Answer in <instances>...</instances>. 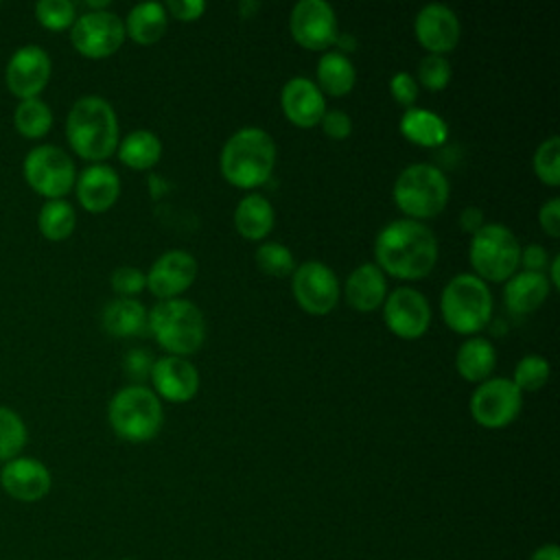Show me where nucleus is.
I'll return each mask as SVG.
<instances>
[{
  "instance_id": "7ed1b4c3",
  "label": "nucleus",
  "mask_w": 560,
  "mask_h": 560,
  "mask_svg": "<svg viewBox=\"0 0 560 560\" xmlns=\"http://www.w3.org/2000/svg\"><path fill=\"white\" fill-rule=\"evenodd\" d=\"M276 164V142L260 127L234 131L219 155L221 175L241 188H254L269 179Z\"/></svg>"
},
{
  "instance_id": "37998d69",
  "label": "nucleus",
  "mask_w": 560,
  "mask_h": 560,
  "mask_svg": "<svg viewBox=\"0 0 560 560\" xmlns=\"http://www.w3.org/2000/svg\"><path fill=\"white\" fill-rule=\"evenodd\" d=\"M538 221L542 225V230L549 236H558L560 234V199L551 197L547 199L540 210H538Z\"/></svg>"
},
{
  "instance_id": "3c124183",
  "label": "nucleus",
  "mask_w": 560,
  "mask_h": 560,
  "mask_svg": "<svg viewBox=\"0 0 560 560\" xmlns=\"http://www.w3.org/2000/svg\"><path fill=\"white\" fill-rule=\"evenodd\" d=\"M125 560H133V558H125Z\"/></svg>"
},
{
  "instance_id": "f3484780",
  "label": "nucleus",
  "mask_w": 560,
  "mask_h": 560,
  "mask_svg": "<svg viewBox=\"0 0 560 560\" xmlns=\"http://www.w3.org/2000/svg\"><path fill=\"white\" fill-rule=\"evenodd\" d=\"M144 276L151 293L168 300L192 284L197 276V260L186 249H168L153 260L151 269Z\"/></svg>"
},
{
  "instance_id": "de8ad7c7",
  "label": "nucleus",
  "mask_w": 560,
  "mask_h": 560,
  "mask_svg": "<svg viewBox=\"0 0 560 560\" xmlns=\"http://www.w3.org/2000/svg\"><path fill=\"white\" fill-rule=\"evenodd\" d=\"M529 560H560V549L558 545H542L532 553Z\"/></svg>"
},
{
  "instance_id": "c03bdc74",
  "label": "nucleus",
  "mask_w": 560,
  "mask_h": 560,
  "mask_svg": "<svg viewBox=\"0 0 560 560\" xmlns=\"http://www.w3.org/2000/svg\"><path fill=\"white\" fill-rule=\"evenodd\" d=\"M164 9L171 11L182 22H190L206 11V2L203 0H168Z\"/></svg>"
},
{
  "instance_id": "4c0bfd02",
  "label": "nucleus",
  "mask_w": 560,
  "mask_h": 560,
  "mask_svg": "<svg viewBox=\"0 0 560 560\" xmlns=\"http://www.w3.org/2000/svg\"><path fill=\"white\" fill-rule=\"evenodd\" d=\"M418 81L431 90H444L451 81V63L444 55H435V52H427L420 61H418Z\"/></svg>"
},
{
  "instance_id": "473e14b6",
  "label": "nucleus",
  "mask_w": 560,
  "mask_h": 560,
  "mask_svg": "<svg viewBox=\"0 0 560 560\" xmlns=\"http://www.w3.org/2000/svg\"><path fill=\"white\" fill-rule=\"evenodd\" d=\"M28 431L18 411L0 405V462H9L22 453Z\"/></svg>"
},
{
  "instance_id": "8fccbe9b",
  "label": "nucleus",
  "mask_w": 560,
  "mask_h": 560,
  "mask_svg": "<svg viewBox=\"0 0 560 560\" xmlns=\"http://www.w3.org/2000/svg\"><path fill=\"white\" fill-rule=\"evenodd\" d=\"M238 9H241V13H243L245 18H249V13L258 9V2H241V4H238Z\"/></svg>"
},
{
  "instance_id": "79ce46f5",
  "label": "nucleus",
  "mask_w": 560,
  "mask_h": 560,
  "mask_svg": "<svg viewBox=\"0 0 560 560\" xmlns=\"http://www.w3.org/2000/svg\"><path fill=\"white\" fill-rule=\"evenodd\" d=\"M319 122H322L324 131L335 140H343L352 131V120L343 109H326Z\"/></svg>"
},
{
  "instance_id": "a19ab883",
  "label": "nucleus",
  "mask_w": 560,
  "mask_h": 560,
  "mask_svg": "<svg viewBox=\"0 0 560 560\" xmlns=\"http://www.w3.org/2000/svg\"><path fill=\"white\" fill-rule=\"evenodd\" d=\"M389 92L396 103H400L405 109H409V107H413V103L418 98V81L413 74L400 70L389 79Z\"/></svg>"
},
{
  "instance_id": "9b49d317",
  "label": "nucleus",
  "mask_w": 560,
  "mask_h": 560,
  "mask_svg": "<svg viewBox=\"0 0 560 560\" xmlns=\"http://www.w3.org/2000/svg\"><path fill=\"white\" fill-rule=\"evenodd\" d=\"M523 407V392L512 383V378L488 376L481 381L470 396L472 418L488 429H499L510 424Z\"/></svg>"
},
{
  "instance_id": "2f4dec72",
  "label": "nucleus",
  "mask_w": 560,
  "mask_h": 560,
  "mask_svg": "<svg viewBox=\"0 0 560 560\" xmlns=\"http://www.w3.org/2000/svg\"><path fill=\"white\" fill-rule=\"evenodd\" d=\"M13 125L24 138H42L52 127V109L46 101L37 98H24L18 103L13 112Z\"/></svg>"
},
{
  "instance_id": "c756f323",
  "label": "nucleus",
  "mask_w": 560,
  "mask_h": 560,
  "mask_svg": "<svg viewBox=\"0 0 560 560\" xmlns=\"http://www.w3.org/2000/svg\"><path fill=\"white\" fill-rule=\"evenodd\" d=\"M118 158L131 168H149L153 166L162 155V142L160 138L149 129H136L129 131L118 142Z\"/></svg>"
},
{
  "instance_id": "dca6fc26",
  "label": "nucleus",
  "mask_w": 560,
  "mask_h": 560,
  "mask_svg": "<svg viewBox=\"0 0 560 560\" xmlns=\"http://www.w3.org/2000/svg\"><path fill=\"white\" fill-rule=\"evenodd\" d=\"M2 490L22 503H35L50 492L52 477L44 462L35 457H13L0 468Z\"/></svg>"
},
{
  "instance_id": "c85d7f7f",
  "label": "nucleus",
  "mask_w": 560,
  "mask_h": 560,
  "mask_svg": "<svg viewBox=\"0 0 560 560\" xmlns=\"http://www.w3.org/2000/svg\"><path fill=\"white\" fill-rule=\"evenodd\" d=\"M357 70L348 55L339 50L324 52L317 61V88L326 90L332 96L348 94L354 85Z\"/></svg>"
},
{
  "instance_id": "58836bf2",
  "label": "nucleus",
  "mask_w": 560,
  "mask_h": 560,
  "mask_svg": "<svg viewBox=\"0 0 560 560\" xmlns=\"http://www.w3.org/2000/svg\"><path fill=\"white\" fill-rule=\"evenodd\" d=\"M109 282H112V289L120 298H131L147 287V276H144V271H140L133 265H120L112 271Z\"/></svg>"
},
{
  "instance_id": "0eeeda50",
  "label": "nucleus",
  "mask_w": 560,
  "mask_h": 560,
  "mask_svg": "<svg viewBox=\"0 0 560 560\" xmlns=\"http://www.w3.org/2000/svg\"><path fill=\"white\" fill-rule=\"evenodd\" d=\"M394 201L409 219L435 217L448 201V179L435 164H409L394 182Z\"/></svg>"
},
{
  "instance_id": "4468645a",
  "label": "nucleus",
  "mask_w": 560,
  "mask_h": 560,
  "mask_svg": "<svg viewBox=\"0 0 560 560\" xmlns=\"http://www.w3.org/2000/svg\"><path fill=\"white\" fill-rule=\"evenodd\" d=\"M289 28L293 39L311 50H324L335 44L337 15L326 0H300L289 15Z\"/></svg>"
},
{
  "instance_id": "6e6552de",
  "label": "nucleus",
  "mask_w": 560,
  "mask_h": 560,
  "mask_svg": "<svg viewBox=\"0 0 560 560\" xmlns=\"http://www.w3.org/2000/svg\"><path fill=\"white\" fill-rule=\"evenodd\" d=\"M468 256L475 276H479L483 282H501L516 271L521 245L508 225L483 223L470 238Z\"/></svg>"
},
{
  "instance_id": "ddd939ff",
  "label": "nucleus",
  "mask_w": 560,
  "mask_h": 560,
  "mask_svg": "<svg viewBox=\"0 0 560 560\" xmlns=\"http://www.w3.org/2000/svg\"><path fill=\"white\" fill-rule=\"evenodd\" d=\"M50 70H52V61L48 52L37 44H24L7 61V68H4L7 90L20 101L37 98L50 79Z\"/></svg>"
},
{
  "instance_id": "49530a36",
  "label": "nucleus",
  "mask_w": 560,
  "mask_h": 560,
  "mask_svg": "<svg viewBox=\"0 0 560 560\" xmlns=\"http://www.w3.org/2000/svg\"><path fill=\"white\" fill-rule=\"evenodd\" d=\"M486 223L483 219V210L477 208V206H466L462 212H459V228L464 232H468L470 236Z\"/></svg>"
},
{
  "instance_id": "393cba45",
  "label": "nucleus",
  "mask_w": 560,
  "mask_h": 560,
  "mask_svg": "<svg viewBox=\"0 0 560 560\" xmlns=\"http://www.w3.org/2000/svg\"><path fill=\"white\" fill-rule=\"evenodd\" d=\"M400 131L407 140L420 147H440L448 138L446 120L424 107H409L400 116Z\"/></svg>"
},
{
  "instance_id": "9d476101",
  "label": "nucleus",
  "mask_w": 560,
  "mask_h": 560,
  "mask_svg": "<svg viewBox=\"0 0 560 560\" xmlns=\"http://www.w3.org/2000/svg\"><path fill=\"white\" fill-rule=\"evenodd\" d=\"M125 39V24L122 20L107 9L101 11H85L77 15L74 24L70 26V42L72 46L90 59H103L114 55Z\"/></svg>"
},
{
  "instance_id": "412c9836",
  "label": "nucleus",
  "mask_w": 560,
  "mask_h": 560,
  "mask_svg": "<svg viewBox=\"0 0 560 560\" xmlns=\"http://www.w3.org/2000/svg\"><path fill=\"white\" fill-rule=\"evenodd\" d=\"M74 186L79 203L88 212H105L118 199L120 177L109 164L94 162L79 173Z\"/></svg>"
},
{
  "instance_id": "a878e982",
  "label": "nucleus",
  "mask_w": 560,
  "mask_h": 560,
  "mask_svg": "<svg viewBox=\"0 0 560 560\" xmlns=\"http://www.w3.org/2000/svg\"><path fill=\"white\" fill-rule=\"evenodd\" d=\"M273 206L260 192H249L241 197V201L234 208V225L238 234L252 241L267 236L273 228Z\"/></svg>"
},
{
  "instance_id": "b1692460",
  "label": "nucleus",
  "mask_w": 560,
  "mask_h": 560,
  "mask_svg": "<svg viewBox=\"0 0 560 560\" xmlns=\"http://www.w3.org/2000/svg\"><path fill=\"white\" fill-rule=\"evenodd\" d=\"M101 322L114 337H136L149 328V311L136 298H114L105 304Z\"/></svg>"
},
{
  "instance_id": "5701e85b",
  "label": "nucleus",
  "mask_w": 560,
  "mask_h": 560,
  "mask_svg": "<svg viewBox=\"0 0 560 560\" xmlns=\"http://www.w3.org/2000/svg\"><path fill=\"white\" fill-rule=\"evenodd\" d=\"M387 291L385 273L376 262H361L346 278V300L357 311H374Z\"/></svg>"
},
{
  "instance_id": "72a5a7b5",
  "label": "nucleus",
  "mask_w": 560,
  "mask_h": 560,
  "mask_svg": "<svg viewBox=\"0 0 560 560\" xmlns=\"http://www.w3.org/2000/svg\"><path fill=\"white\" fill-rule=\"evenodd\" d=\"M256 265L260 271L276 276V278L289 276L295 269L291 249L278 241H265L262 245L256 247Z\"/></svg>"
},
{
  "instance_id": "20e7f679",
  "label": "nucleus",
  "mask_w": 560,
  "mask_h": 560,
  "mask_svg": "<svg viewBox=\"0 0 560 560\" xmlns=\"http://www.w3.org/2000/svg\"><path fill=\"white\" fill-rule=\"evenodd\" d=\"M149 330L171 354L186 357L201 348L206 339V319L197 304L182 298L160 300L149 311Z\"/></svg>"
},
{
  "instance_id": "f03ea898",
  "label": "nucleus",
  "mask_w": 560,
  "mask_h": 560,
  "mask_svg": "<svg viewBox=\"0 0 560 560\" xmlns=\"http://www.w3.org/2000/svg\"><path fill=\"white\" fill-rule=\"evenodd\" d=\"M66 138L83 160L109 158L118 147V118L112 103L98 94L77 98L66 118Z\"/></svg>"
},
{
  "instance_id": "f8f14e48",
  "label": "nucleus",
  "mask_w": 560,
  "mask_h": 560,
  "mask_svg": "<svg viewBox=\"0 0 560 560\" xmlns=\"http://www.w3.org/2000/svg\"><path fill=\"white\" fill-rule=\"evenodd\" d=\"M291 289L298 304L313 313L326 315L339 300L337 273L322 260H304L291 273Z\"/></svg>"
},
{
  "instance_id": "4be33fe9",
  "label": "nucleus",
  "mask_w": 560,
  "mask_h": 560,
  "mask_svg": "<svg viewBox=\"0 0 560 560\" xmlns=\"http://www.w3.org/2000/svg\"><path fill=\"white\" fill-rule=\"evenodd\" d=\"M549 289L551 284L545 271H514L503 287V302L512 313L525 315L547 300Z\"/></svg>"
},
{
  "instance_id": "aec40b11",
  "label": "nucleus",
  "mask_w": 560,
  "mask_h": 560,
  "mask_svg": "<svg viewBox=\"0 0 560 560\" xmlns=\"http://www.w3.org/2000/svg\"><path fill=\"white\" fill-rule=\"evenodd\" d=\"M284 116L298 127H313L326 112V98L317 83L308 77H293L280 92Z\"/></svg>"
},
{
  "instance_id": "423d86ee",
  "label": "nucleus",
  "mask_w": 560,
  "mask_h": 560,
  "mask_svg": "<svg viewBox=\"0 0 560 560\" xmlns=\"http://www.w3.org/2000/svg\"><path fill=\"white\" fill-rule=\"evenodd\" d=\"M440 308L444 322L462 335L479 332L492 317V293L475 273H457L442 289Z\"/></svg>"
},
{
  "instance_id": "39448f33",
  "label": "nucleus",
  "mask_w": 560,
  "mask_h": 560,
  "mask_svg": "<svg viewBox=\"0 0 560 560\" xmlns=\"http://www.w3.org/2000/svg\"><path fill=\"white\" fill-rule=\"evenodd\" d=\"M107 420L118 438L127 442H147L162 429L164 409L160 396L151 387L133 383L120 387L112 396Z\"/></svg>"
},
{
  "instance_id": "c9c22d12",
  "label": "nucleus",
  "mask_w": 560,
  "mask_h": 560,
  "mask_svg": "<svg viewBox=\"0 0 560 560\" xmlns=\"http://www.w3.org/2000/svg\"><path fill=\"white\" fill-rule=\"evenodd\" d=\"M534 171L540 182L549 186L560 184V138L556 133L536 147Z\"/></svg>"
},
{
  "instance_id": "bb28decb",
  "label": "nucleus",
  "mask_w": 560,
  "mask_h": 560,
  "mask_svg": "<svg viewBox=\"0 0 560 560\" xmlns=\"http://www.w3.org/2000/svg\"><path fill=\"white\" fill-rule=\"evenodd\" d=\"M168 13L160 2H138L127 13L125 35H129L138 44H153L166 31Z\"/></svg>"
},
{
  "instance_id": "7c9ffc66",
  "label": "nucleus",
  "mask_w": 560,
  "mask_h": 560,
  "mask_svg": "<svg viewBox=\"0 0 560 560\" xmlns=\"http://www.w3.org/2000/svg\"><path fill=\"white\" fill-rule=\"evenodd\" d=\"M77 225V212L66 199H48L37 214V228L48 241H63Z\"/></svg>"
},
{
  "instance_id": "ea45409f",
  "label": "nucleus",
  "mask_w": 560,
  "mask_h": 560,
  "mask_svg": "<svg viewBox=\"0 0 560 560\" xmlns=\"http://www.w3.org/2000/svg\"><path fill=\"white\" fill-rule=\"evenodd\" d=\"M153 361H155V359H153L144 348H131V350L122 357V368H125L127 376L136 381V385H142V381L151 376Z\"/></svg>"
},
{
  "instance_id": "09e8293b",
  "label": "nucleus",
  "mask_w": 560,
  "mask_h": 560,
  "mask_svg": "<svg viewBox=\"0 0 560 560\" xmlns=\"http://www.w3.org/2000/svg\"><path fill=\"white\" fill-rule=\"evenodd\" d=\"M549 262H551V280H549V284L560 287V256L556 254Z\"/></svg>"
},
{
  "instance_id": "f257e3e1",
  "label": "nucleus",
  "mask_w": 560,
  "mask_h": 560,
  "mask_svg": "<svg viewBox=\"0 0 560 560\" xmlns=\"http://www.w3.org/2000/svg\"><path fill=\"white\" fill-rule=\"evenodd\" d=\"M374 256L376 265L396 278H422L438 260V238L422 221L394 219L378 230Z\"/></svg>"
},
{
  "instance_id": "e433bc0d",
  "label": "nucleus",
  "mask_w": 560,
  "mask_h": 560,
  "mask_svg": "<svg viewBox=\"0 0 560 560\" xmlns=\"http://www.w3.org/2000/svg\"><path fill=\"white\" fill-rule=\"evenodd\" d=\"M35 18L50 31H63L74 24L77 7L70 0H39L35 4Z\"/></svg>"
},
{
  "instance_id": "cd10ccee",
  "label": "nucleus",
  "mask_w": 560,
  "mask_h": 560,
  "mask_svg": "<svg viewBox=\"0 0 560 560\" xmlns=\"http://www.w3.org/2000/svg\"><path fill=\"white\" fill-rule=\"evenodd\" d=\"M497 365V352L490 339L486 337H468L455 354L457 372L468 381H486Z\"/></svg>"
},
{
  "instance_id": "2eb2a0df",
  "label": "nucleus",
  "mask_w": 560,
  "mask_h": 560,
  "mask_svg": "<svg viewBox=\"0 0 560 560\" xmlns=\"http://www.w3.org/2000/svg\"><path fill=\"white\" fill-rule=\"evenodd\" d=\"M383 302V319L394 335L402 339H416L424 335L431 322V306L424 293L413 287H398L385 295Z\"/></svg>"
},
{
  "instance_id": "a211bd4d",
  "label": "nucleus",
  "mask_w": 560,
  "mask_h": 560,
  "mask_svg": "<svg viewBox=\"0 0 560 560\" xmlns=\"http://www.w3.org/2000/svg\"><path fill=\"white\" fill-rule=\"evenodd\" d=\"M416 39L435 55L453 50L459 42V20L455 11L442 2L424 4L413 20Z\"/></svg>"
},
{
  "instance_id": "a18cd8bd",
  "label": "nucleus",
  "mask_w": 560,
  "mask_h": 560,
  "mask_svg": "<svg viewBox=\"0 0 560 560\" xmlns=\"http://www.w3.org/2000/svg\"><path fill=\"white\" fill-rule=\"evenodd\" d=\"M549 262L547 249L538 243H529L525 247H521V256H518V265H523L527 271H545Z\"/></svg>"
},
{
  "instance_id": "f704fd0d",
  "label": "nucleus",
  "mask_w": 560,
  "mask_h": 560,
  "mask_svg": "<svg viewBox=\"0 0 560 560\" xmlns=\"http://www.w3.org/2000/svg\"><path fill=\"white\" fill-rule=\"evenodd\" d=\"M547 378H549V361L540 354H525L514 365L512 383L521 392H536L547 383Z\"/></svg>"
},
{
  "instance_id": "6ab92c4d",
  "label": "nucleus",
  "mask_w": 560,
  "mask_h": 560,
  "mask_svg": "<svg viewBox=\"0 0 560 560\" xmlns=\"http://www.w3.org/2000/svg\"><path fill=\"white\" fill-rule=\"evenodd\" d=\"M149 378L155 385V394L173 402H184L199 389L197 368L186 357L177 354H166L153 361Z\"/></svg>"
},
{
  "instance_id": "1a4fd4ad",
  "label": "nucleus",
  "mask_w": 560,
  "mask_h": 560,
  "mask_svg": "<svg viewBox=\"0 0 560 560\" xmlns=\"http://www.w3.org/2000/svg\"><path fill=\"white\" fill-rule=\"evenodd\" d=\"M26 184L46 199H63L77 182L72 158L55 144L33 147L22 164Z\"/></svg>"
}]
</instances>
